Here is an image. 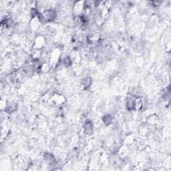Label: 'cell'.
Instances as JSON below:
<instances>
[{
	"label": "cell",
	"instance_id": "cell-1",
	"mask_svg": "<svg viewBox=\"0 0 171 171\" xmlns=\"http://www.w3.org/2000/svg\"><path fill=\"white\" fill-rule=\"evenodd\" d=\"M43 18H44V20L46 21H51L53 20L54 19L56 16V13L54 10H48L46 12H45L43 13Z\"/></svg>",
	"mask_w": 171,
	"mask_h": 171
}]
</instances>
